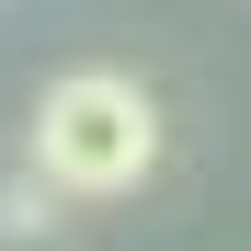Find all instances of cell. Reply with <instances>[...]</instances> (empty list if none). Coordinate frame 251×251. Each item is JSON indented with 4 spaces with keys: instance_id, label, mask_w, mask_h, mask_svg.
I'll return each instance as SVG.
<instances>
[{
    "instance_id": "1",
    "label": "cell",
    "mask_w": 251,
    "mask_h": 251,
    "mask_svg": "<svg viewBox=\"0 0 251 251\" xmlns=\"http://www.w3.org/2000/svg\"><path fill=\"white\" fill-rule=\"evenodd\" d=\"M23 172L46 183L57 205H114L160 172V92L126 69H69L46 80L34 103V137H23Z\"/></svg>"
},
{
    "instance_id": "2",
    "label": "cell",
    "mask_w": 251,
    "mask_h": 251,
    "mask_svg": "<svg viewBox=\"0 0 251 251\" xmlns=\"http://www.w3.org/2000/svg\"><path fill=\"white\" fill-rule=\"evenodd\" d=\"M34 228H57V194L34 172H12V183H0V240H34Z\"/></svg>"
}]
</instances>
